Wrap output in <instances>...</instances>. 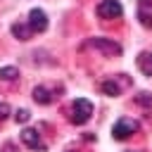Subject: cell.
I'll return each instance as SVG.
<instances>
[{
	"label": "cell",
	"mask_w": 152,
	"mask_h": 152,
	"mask_svg": "<svg viewBox=\"0 0 152 152\" xmlns=\"http://www.w3.org/2000/svg\"><path fill=\"white\" fill-rule=\"evenodd\" d=\"M26 24H28V28H31L33 33H43V31L48 28V14H45L43 10H38V7H33V10L28 12Z\"/></svg>",
	"instance_id": "obj_5"
},
{
	"label": "cell",
	"mask_w": 152,
	"mask_h": 152,
	"mask_svg": "<svg viewBox=\"0 0 152 152\" xmlns=\"http://www.w3.org/2000/svg\"><path fill=\"white\" fill-rule=\"evenodd\" d=\"M66 152H74V150H66Z\"/></svg>",
	"instance_id": "obj_15"
},
{
	"label": "cell",
	"mask_w": 152,
	"mask_h": 152,
	"mask_svg": "<svg viewBox=\"0 0 152 152\" xmlns=\"http://www.w3.org/2000/svg\"><path fill=\"white\" fill-rule=\"evenodd\" d=\"M12 36H14V38H19V40H31L33 31L28 28V24H26V21H17V24H12Z\"/></svg>",
	"instance_id": "obj_8"
},
{
	"label": "cell",
	"mask_w": 152,
	"mask_h": 152,
	"mask_svg": "<svg viewBox=\"0 0 152 152\" xmlns=\"http://www.w3.org/2000/svg\"><path fill=\"white\" fill-rule=\"evenodd\" d=\"M128 152H133V150H128Z\"/></svg>",
	"instance_id": "obj_16"
},
{
	"label": "cell",
	"mask_w": 152,
	"mask_h": 152,
	"mask_svg": "<svg viewBox=\"0 0 152 152\" xmlns=\"http://www.w3.org/2000/svg\"><path fill=\"white\" fill-rule=\"evenodd\" d=\"M90 116H93V104H90V100L76 97V100L71 102V107H69V121L76 124V126H83Z\"/></svg>",
	"instance_id": "obj_1"
},
{
	"label": "cell",
	"mask_w": 152,
	"mask_h": 152,
	"mask_svg": "<svg viewBox=\"0 0 152 152\" xmlns=\"http://www.w3.org/2000/svg\"><path fill=\"white\" fill-rule=\"evenodd\" d=\"M33 100H36L38 104H50V102L55 100V95H52L50 88H45V86H36V88H33Z\"/></svg>",
	"instance_id": "obj_7"
},
{
	"label": "cell",
	"mask_w": 152,
	"mask_h": 152,
	"mask_svg": "<svg viewBox=\"0 0 152 152\" xmlns=\"http://www.w3.org/2000/svg\"><path fill=\"white\" fill-rule=\"evenodd\" d=\"M138 102L147 107V104H152V95H150V93H140V95H138Z\"/></svg>",
	"instance_id": "obj_13"
},
{
	"label": "cell",
	"mask_w": 152,
	"mask_h": 152,
	"mask_svg": "<svg viewBox=\"0 0 152 152\" xmlns=\"http://www.w3.org/2000/svg\"><path fill=\"white\" fill-rule=\"evenodd\" d=\"M17 76H19V69L17 66H2L0 69V78L2 81H14Z\"/></svg>",
	"instance_id": "obj_10"
},
{
	"label": "cell",
	"mask_w": 152,
	"mask_h": 152,
	"mask_svg": "<svg viewBox=\"0 0 152 152\" xmlns=\"http://www.w3.org/2000/svg\"><path fill=\"white\" fill-rule=\"evenodd\" d=\"M138 69L152 78V52H140L138 55Z\"/></svg>",
	"instance_id": "obj_9"
},
{
	"label": "cell",
	"mask_w": 152,
	"mask_h": 152,
	"mask_svg": "<svg viewBox=\"0 0 152 152\" xmlns=\"http://www.w3.org/2000/svg\"><path fill=\"white\" fill-rule=\"evenodd\" d=\"M140 24H142V26H152V14L140 12Z\"/></svg>",
	"instance_id": "obj_14"
},
{
	"label": "cell",
	"mask_w": 152,
	"mask_h": 152,
	"mask_svg": "<svg viewBox=\"0 0 152 152\" xmlns=\"http://www.w3.org/2000/svg\"><path fill=\"white\" fill-rule=\"evenodd\" d=\"M124 14V7L119 0H102L97 5V17L100 19H119Z\"/></svg>",
	"instance_id": "obj_4"
},
{
	"label": "cell",
	"mask_w": 152,
	"mask_h": 152,
	"mask_svg": "<svg viewBox=\"0 0 152 152\" xmlns=\"http://www.w3.org/2000/svg\"><path fill=\"white\" fill-rule=\"evenodd\" d=\"M21 142L31 150H45V142L40 140V133L33 131V128H24L21 131Z\"/></svg>",
	"instance_id": "obj_6"
},
{
	"label": "cell",
	"mask_w": 152,
	"mask_h": 152,
	"mask_svg": "<svg viewBox=\"0 0 152 152\" xmlns=\"http://www.w3.org/2000/svg\"><path fill=\"white\" fill-rule=\"evenodd\" d=\"M28 119H31V114H28V109H19V112L14 114V121H17V124H26Z\"/></svg>",
	"instance_id": "obj_12"
},
{
	"label": "cell",
	"mask_w": 152,
	"mask_h": 152,
	"mask_svg": "<svg viewBox=\"0 0 152 152\" xmlns=\"http://www.w3.org/2000/svg\"><path fill=\"white\" fill-rule=\"evenodd\" d=\"M140 128V124L135 121V119H119L116 124H114V128H112V135L116 138V140H126L131 133H135Z\"/></svg>",
	"instance_id": "obj_3"
},
{
	"label": "cell",
	"mask_w": 152,
	"mask_h": 152,
	"mask_svg": "<svg viewBox=\"0 0 152 152\" xmlns=\"http://www.w3.org/2000/svg\"><path fill=\"white\" fill-rule=\"evenodd\" d=\"M102 90H104L107 95H112V97H116V95L121 93V90H119V86H116L114 81H104V83H102Z\"/></svg>",
	"instance_id": "obj_11"
},
{
	"label": "cell",
	"mask_w": 152,
	"mask_h": 152,
	"mask_svg": "<svg viewBox=\"0 0 152 152\" xmlns=\"http://www.w3.org/2000/svg\"><path fill=\"white\" fill-rule=\"evenodd\" d=\"M88 45H90L93 50H100L104 57H116V55H121V45L114 43L112 38H90Z\"/></svg>",
	"instance_id": "obj_2"
}]
</instances>
